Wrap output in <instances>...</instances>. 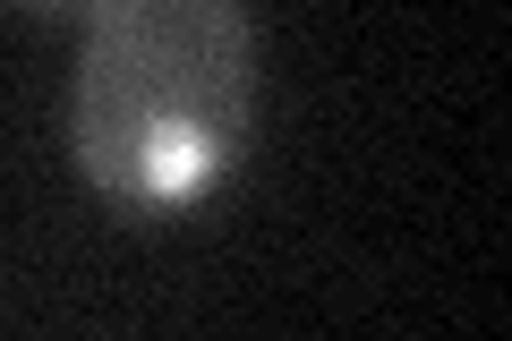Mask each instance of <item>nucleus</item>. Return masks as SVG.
<instances>
[{
	"instance_id": "1",
	"label": "nucleus",
	"mask_w": 512,
	"mask_h": 341,
	"mask_svg": "<svg viewBox=\"0 0 512 341\" xmlns=\"http://www.w3.org/2000/svg\"><path fill=\"white\" fill-rule=\"evenodd\" d=\"M265 103L239 0H94L69 60V154L120 214H180L239 171Z\"/></svg>"
}]
</instances>
